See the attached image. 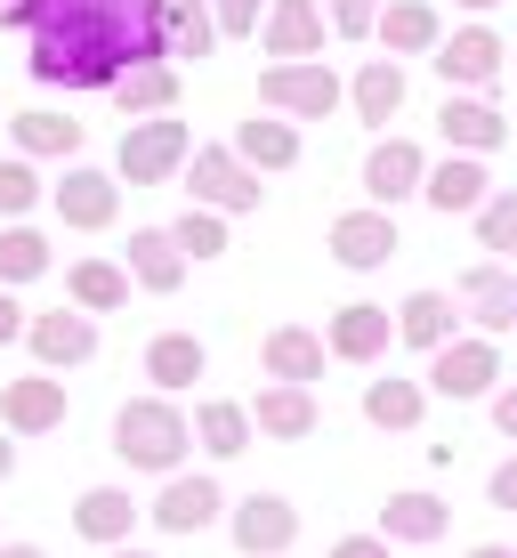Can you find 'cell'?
<instances>
[{"label":"cell","instance_id":"6da1fadb","mask_svg":"<svg viewBox=\"0 0 517 558\" xmlns=\"http://www.w3.org/2000/svg\"><path fill=\"white\" fill-rule=\"evenodd\" d=\"M162 57V0H41L33 16V82L113 89L130 65Z\"/></svg>","mask_w":517,"mask_h":558},{"label":"cell","instance_id":"7a4b0ae2","mask_svg":"<svg viewBox=\"0 0 517 558\" xmlns=\"http://www.w3.org/2000/svg\"><path fill=\"white\" fill-rule=\"evenodd\" d=\"M113 453L146 477H179V461L195 453V421L170 405V397H130L113 413Z\"/></svg>","mask_w":517,"mask_h":558},{"label":"cell","instance_id":"3957f363","mask_svg":"<svg viewBox=\"0 0 517 558\" xmlns=\"http://www.w3.org/2000/svg\"><path fill=\"white\" fill-rule=\"evenodd\" d=\"M186 162H195V130H186L179 113L130 122V130H122V146H113V179H122V186H170Z\"/></svg>","mask_w":517,"mask_h":558},{"label":"cell","instance_id":"277c9868","mask_svg":"<svg viewBox=\"0 0 517 558\" xmlns=\"http://www.w3.org/2000/svg\"><path fill=\"white\" fill-rule=\"evenodd\" d=\"M340 98H348V82H340L323 57H308V65H267L259 73V106L283 113V122H323V113H340Z\"/></svg>","mask_w":517,"mask_h":558},{"label":"cell","instance_id":"5b68a950","mask_svg":"<svg viewBox=\"0 0 517 558\" xmlns=\"http://www.w3.org/2000/svg\"><path fill=\"white\" fill-rule=\"evenodd\" d=\"M186 195H195V210H219V219L235 210V219H243V210L267 203V186H259V170L243 162L235 146H195V162H186Z\"/></svg>","mask_w":517,"mask_h":558},{"label":"cell","instance_id":"8992f818","mask_svg":"<svg viewBox=\"0 0 517 558\" xmlns=\"http://www.w3.org/2000/svg\"><path fill=\"white\" fill-rule=\"evenodd\" d=\"M429 65L445 73V89H469V98H485V89L502 82V65H509V41L485 25V16H469L461 33H445V49H436Z\"/></svg>","mask_w":517,"mask_h":558},{"label":"cell","instance_id":"52a82bcc","mask_svg":"<svg viewBox=\"0 0 517 558\" xmlns=\"http://www.w3.org/2000/svg\"><path fill=\"white\" fill-rule=\"evenodd\" d=\"M493 380H502V349H493L485 332H461L453 349L429 356V389L453 397V405H469V397H493Z\"/></svg>","mask_w":517,"mask_h":558},{"label":"cell","instance_id":"ba28073f","mask_svg":"<svg viewBox=\"0 0 517 558\" xmlns=\"http://www.w3.org/2000/svg\"><path fill=\"white\" fill-rule=\"evenodd\" d=\"M436 138H445L453 154H477V162H485V154H502L509 138H517V122L493 98H469V89H453L445 106H436Z\"/></svg>","mask_w":517,"mask_h":558},{"label":"cell","instance_id":"9c48e42d","mask_svg":"<svg viewBox=\"0 0 517 558\" xmlns=\"http://www.w3.org/2000/svg\"><path fill=\"white\" fill-rule=\"evenodd\" d=\"M49 203H57V219H65L73 235H106V227L122 219V179H106V170L73 162L65 179L49 186Z\"/></svg>","mask_w":517,"mask_h":558},{"label":"cell","instance_id":"30bf717a","mask_svg":"<svg viewBox=\"0 0 517 558\" xmlns=\"http://www.w3.org/2000/svg\"><path fill=\"white\" fill-rule=\"evenodd\" d=\"M0 429H9V437H49V429H65V380H57V373L0 380Z\"/></svg>","mask_w":517,"mask_h":558},{"label":"cell","instance_id":"8fae6325","mask_svg":"<svg viewBox=\"0 0 517 558\" xmlns=\"http://www.w3.org/2000/svg\"><path fill=\"white\" fill-rule=\"evenodd\" d=\"M25 349L41 356V373H73V364L98 356V316H82V307H49V316L25 324Z\"/></svg>","mask_w":517,"mask_h":558},{"label":"cell","instance_id":"7c38bea8","mask_svg":"<svg viewBox=\"0 0 517 558\" xmlns=\"http://www.w3.org/2000/svg\"><path fill=\"white\" fill-rule=\"evenodd\" d=\"M323 340H332L340 364H380L396 349V307H372V300H348L332 307V324H323Z\"/></svg>","mask_w":517,"mask_h":558},{"label":"cell","instance_id":"4fadbf2b","mask_svg":"<svg viewBox=\"0 0 517 558\" xmlns=\"http://www.w3.org/2000/svg\"><path fill=\"white\" fill-rule=\"evenodd\" d=\"M226 526H235V550L243 558H283V550L299 543V510L283 502V494H243Z\"/></svg>","mask_w":517,"mask_h":558},{"label":"cell","instance_id":"5bb4252c","mask_svg":"<svg viewBox=\"0 0 517 558\" xmlns=\"http://www.w3.org/2000/svg\"><path fill=\"white\" fill-rule=\"evenodd\" d=\"M420 186H429V154L413 138H380L364 154V195H372V210H396L405 195H420Z\"/></svg>","mask_w":517,"mask_h":558},{"label":"cell","instance_id":"9a60e30c","mask_svg":"<svg viewBox=\"0 0 517 558\" xmlns=\"http://www.w3.org/2000/svg\"><path fill=\"white\" fill-rule=\"evenodd\" d=\"M323 0H275L259 25V49L275 57V65H308V57H323Z\"/></svg>","mask_w":517,"mask_h":558},{"label":"cell","instance_id":"2e32d148","mask_svg":"<svg viewBox=\"0 0 517 558\" xmlns=\"http://www.w3.org/2000/svg\"><path fill=\"white\" fill-rule=\"evenodd\" d=\"M219 510H226V494H219V477H162V494H155V510H146V518H155V526L162 534H202V526H219Z\"/></svg>","mask_w":517,"mask_h":558},{"label":"cell","instance_id":"e0dca14e","mask_svg":"<svg viewBox=\"0 0 517 558\" xmlns=\"http://www.w3.org/2000/svg\"><path fill=\"white\" fill-rule=\"evenodd\" d=\"M323 243H332V259H340V267L372 276V267H389V259H396V219H389V210H340Z\"/></svg>","mask_w":517,"mask_h":558},{"label":"cell","instance_id":"ac0fdd59","mask_svg":"<svg viewBox=\"0 0 517 558\" xmlns=\"http://www.w3.org/2000/svg\"><path fill=\"white\" fill-rule=\"evenodd\" d=\"M461 307H469V324L485 340H502V332H517V276L502 259H477L469 276H461Z\"/></svg>","mask_w":517,"mask_h":558},{"label":"cell","instance_id":"d6986e66","mask_svg":"<svg viewBox=\"0 0 517 558\" xmlns=\"http://www.w3.org/2000/svg\"><path fill=\"white\" fill-rule=\"evenodd\" d=\"M323 356H332V340L308 332V324H275V332L259 340L267 380H292V389H316V380H323Z\"/></svg>","mask_w":517,"mask_h":558},{"label":"cell","instance_id":"ffe728a7","mask_svg":"<svg viewBox=\"0 0 517 558\" xmlns=\"http://www.w3.org/2000/svg\"><path fill=\"white\" fill-rule=\"evenodd\" d=\"M380 49L405 65V57H436L445 49V16H436V0H389L380 9Z\"/></svg>","mask_w":517,"mask_h":558},{"label":"cell","instance_id":"44dd1931","mask_svg":"<svg viewBox=\"0 0 517 558\" xmlns=\"http://www.w3.org/2000/svg\"><path fill=\"white\" fill-rule=\"evenodd\" d=\"M396 340L420 349V356L453 349V340H461V300H453V292H413L405 307H396Z\"/></svg>","mask_w":517,"mask_h":558},{"label":"cell","instance_id":"7402d4cb","mask_svg":"<svg viewBox=\"0 0 517 558\" xmlns=\"http://www.w3.org/2000/svg\"><path fill=\"white\" fill-rule=\"evenodd\" d=\"M251 421L259 437H275V446H299V437H316V389H292V380H267V389L251 397Z\"/></svg>","mask_w":517,"mask_h":558},{"label":"cell","instance_id":"603a6c76","mask_svg":"<svg viewBox=\"0 0 517 558\" xmlns=\"http://www.w3.org/2000/svg\"><path fill=\"white\" fill-rule=\"evenodd\" d=\"M420 195H429V210H485L493 203V179H485V162H477V154H445V162H429V186H420Z\"/></svg>","mask_w":517,"mask_h":558},{"label":"cell","instance_id":"cb8c5ba5","mask_svg":"<svg viewBox=\"0 0 517 558\" xmlns=\"http://www.w3.org/2000/svg\"><path fill=\"white\" fill-rule=\"evenodd\" d=\"M138 518H146V510L130 502L122 486H89L82 502H73V534H82V543H98V550H122Z\"/></svg>","mask_w":517,"mask_h":558},{"label":"cell","instance_id":"d4e9b609","mask_svg":"<svg viewBox=\"0 0 517 558\" xmlns=\"http://www.w3.org/2000/svg\"><path fill=\"white\" fill-rule=\"evenodd\" d=\"M122 267H130V283H138V292H179V283H186V252H179V235H170V227H138Z\"/></svg>","mask_w":517,"mask_h":558},{"label":"cell","instance_id":"484cf974","mask_svg":"<svg viewBox=\"0 0 517 558\" xmlns=\"http://www.w3.org/2000/svg\"><path fill=\"white\" fill-rule=\"evenodd\" d=\"M251 437H259L251 405H235V397H202V405H195V446H202L210 461H235V453H251Z\"/></svg>","mask_w":517,"mask_h":558},{"label":"cell","instance_id":"4316f807","mask_svg":"<svg viewBox=\"0 0 517 558\" xmlns=\"http://www.w3.org/2000/svg\"><path fill=\"white\" fill-rule=\"evenodd\" d=\"M235 154L259 170H299V122H283V113H251V122H235Z\"/></svg>","mask_w":517,"mask_h":558},{"label":"cell","instance_id":"83f0119b","mask_svg":"<svg viewBox=\"0 0 517 558\" xmlns=\"http://www.w3.org/2000/svg\"><path fill=\"white\" fill-rule=\"evenodd\" d=\"M348 106H356V122H396L405 113V65L396 57H364L356 65V82H348Z\"/></svg>","mask_w":517,"mask_h":558},{"label":"cell","instance_id":"f1b7e54d","mask_svg":"<svg viewBox=\"0 0 517 558\" xmlns=\"http://www.w3.org/2000/svg\"><path fill=\"white\" fill-rule=\"evenodd\" d=\"M9 138H16L25 162H73V154H82V122H73V113L33 106V113H16V122H9Z\"/></svg>","mask_w":517,"mask_h":558},{"label":"cell","instance_id":"f546056e","mask_svg":"<svg viewBox=\"0 0 517 558\" xmlns=\"http://www.w3.org/2000/svg\"><path fill=\"white\" fill-rule=\"evenodd\" d=\"M113 106L130 113V122H155V113H179V65L155 57V65H130L122 82H113Z\"/></svg>","mask_w":517,"mask_h":558},{"label":"cell","instance_id":"4dcf8cb0","mask_svg":"<svg viewBox=\"0 0 517 558\" xmlns=\"http://www.w3.org/2000/svg\"><path fill=\"white\" fill-rule=\"evenodd\" d=\"M445 526H453V510L436 502V494H420V486L380 502V534H389V543H445Z\"/></svg>","mask_w":517,"mask_h":558},{"label":"cell","instance_id":"1f68e13d","mask_svg":"<svg viewBox=\"0 0 517 558\" xmlns=\"http://www.w3.org/2000/svg\"><path fill=\"white\" fill-rule=\"evenodd\" d=\"M202 340L195 332H155L146 340V380H155V397H179V389H195L202 380Z\"/></svg>","mask_w":517,"mask_h":558},{"label":"cell","instance_id":"d6a6232c","mask_svg":"<svg viewBox=\"0 0 517 558\" xmlns=\"http://www.w3.org/2000/svg\"><path fill=\"white\" fill-rule=\"evenodd\" d=\"M65 292L82 316H113V307H130V267L122 259H73L65 267Z\"/></svg>","mask_w":517,"mask_h":558},{"label":"cell","instance_id":"836d02e7","mask_svg":"<svg viewBox=\"0 0 517 558\" xmlns=\"http://www.w3.org/2000/svg\"><path fill=\"white\" fill-rule=\"evenodd\" d=\"M219 49V16H210V0H162V57L179 65V57H210Z\"/></svg>","mask_w":517,"mask_h":558},{"label":"cell","instance_id":"e575fe53","mask_svg":"<svg viewBox=\"0 0 517 558\" xmlns=\"http://www.w3.org/2000/svg\"><path fill=\"white\" fill-rule=\"evenodd\" d=\"M420 413H429V389L420 380H364V421L372 429H420Z\"/></svg>","mask_w":517,"mask_h":558},{"label":"cell","instance_id":"d590c367","mask_svg":"<svg viewBox=\"0 0 517 558\" xmlns=\"http://www.w3.org/2000/svg\"><path fill=\"white\" fill-rule=\"evenodd\" d=\"M41 276H49V235H41V227H25V219L0 227V283L16 292V283H41Z\"/></svg>","mask_w":517,"mask_h":558},{"label":"cell","instance_id":"8d00e7d4","mask_svg":"<svg viewBox=\"0 0 517 558\" xmlns=\"http://www.w3.org/2000/svg\"><path fill=\"white\" fill-rule=\"evenodd\" d=\"M477 243H485L493 259H509V252H517V186H502V195L477 210Z\"/></svg>","mask_w":517,"mask_h":558},{"label":"cell","instance_id":"74e56055","mask_svg":"<svg viewBox=\"0 0 517 558\" xmlns=\"http://www.w3.org/2000/svg\"><path fill=\"white\" fill-rule=\"evenodd\" d=\"M33 203H41V170H33L25 154H9V162H0V219L16 227V219L33 210Z\"/></svg>","mask_w":517,"mask_h":558},{"label":"cell","instance_id":"f35d334b","mask_svg":"<svg viewBox=\"0 0 517 558\" xmlns=\"http://www.w3.org/2000/svg\"><path fill=\"white\" fill-rule=\"evenodd\" d=\"M170 235H179L186 259H219V252H226V219H219V210H186Z\"/></svg>","mask_w":517,"mask_h":558},{"label":"cell","instance_id":"ab89813d","mask_svg":"<svg viewBox=\"0 0 517 558\" xmlns=\"http://www.w3.org/2000/svg\"><path fill=\"white\" fill-rule=\"evenodd\" d=\"M267 9H275V0H210V16H219V41H259Z\"/></svg>","mask_w":517,"mask_h":558},{"label":"cell","instance_id":"60d3db41","mask_svg":"<svg viewBox=\"0 0 517 558\" xmlns=\"http://www.w3.org/2000/svg\"><path fill=\"white\" fill-rule=\"evenodd\" d=\"M380 9H389V0H323L332 33H348V41H364V33H380Z\"/></svg>","mask_w":517,"mask_h":558},{"label":"cell","instance_id":"b9f144b4","mask_svg":"<svg viewBox=\"0 0 517 558\" xmlns=\"http://www.w3.org/2000/svg\"><path fill=\"white\" fill-rule=\"evenodd\" d=\"M332 558H396V543H389V534H340Z\"/></svg>","mask_w":517,"mask_h":558},{"label":"cell","instance_id":"7bdbcfd3","mask_svg":"<svg viewBox=\"0 0 517 558\" xmlns=\"http://www.w3.org/2000/svg\"><path fill=\"white\" fill-rule=\"evenodd\" d=\"M485 502H493V510H517V453H509L502 470L485 477Z\"/></svg>","mask_w":517,"mask_h":558},{"label":"cell","instance_id":"ee69618b","mask_svg":"<svg viewBox=\"0 0 517 558\" xmlns=\"http://www.w3.org/2000/svg\"><path fill=\"white\" fill-rule=\"evenodd\" d=\"M25 307H16V292H9V283H0V349H9V340H25Z\"/></svg>","mask_w":517,"mask_h":558},{"label":"cell","instance_id":"f6af8a7d","mask_svg":"<svg viewBox=\"0 0 517 558\" xmlns=\"http://www.w3.org/2000/svg\"><path fill=\"white\" fill-rule=\"evenodd\" d=\"M493 429L517 446V380H509V389H493Z\"/></svg>","mask_w":517,"mask_h":558},{"label":"cell","instance_id":"bcb514c9","mask_svg":"<svg viewBox=\"0 0 517 558\" xmlns=\"http://www.w3.org/2000/svg\"><path fill=\"white\" fill-rule=\"evenodd\" d=\"M41 16V0H0V25H33Z\"/></svg>","mask_w":517,"mask_h":558},{"label":"cell","instance_id":"7dc6e473","mask_svg":"<svg viewBox=\"0 0 517 558\" xmlns=\"http://www.w3.org/2000/svg\"><path fill=\"white\" fill-rule=\"evenodd\" d=\"M0 558H49L41 543H0Z\"/></svg>","mask_w":517,"mask_h":558},{"label":"cell","instance_id":"c3c4849f","mask_svg":"<svg viewBox=\"0 0 517 558\" xmlns=\"http://www.w3.org/2000/svg\"><path fill=\"white\" fill-rule=\"evenodd\" d=\"M9 477H16V446L0 437V486H9Z\"/></svg>","mask_w":517,"mask_h":558},{"label":"cell","instance_id":"681fc988","mask_svg":"<svg viewBox=\"0 0 517 558\" xmlns=\"http://www.w3.org/2000/svg\"><path fill=\"white\" fill-rule=\"evenodd\" d=\"M469 558H517V550H509V543H477Z\"/></svg>","mask_w":517,"mask_h":558},{"label":"cell","instance_id":"f907efd6","mask_svg":"<svg viewBox=\"0 0 517 558\" xmlns=\"http://www.w3.org/2000/svg\"><path fill=\"white\" fill-rule=\"evenodd\" d=\"M453 9H469V16H493V9H502V0H453Z\"/></svg>","mask_w":517,"mask_h":558},{"label":"cell","instance_id":"816d5d0a","mask_svg":"<svg viewBox=\"0 0 517 558\" xmlns=\"http://www.w3.org/2000/svg\"><path fill=\"white\" fill-rule=\"evenodd\" d=\"M106 558H155V550H130V543H122V550H106Z\"/></svg>","mask_w":517,"mask_h":558},{"label":"cell","instance_id":"f5cc1de1","mask_svg":"<svg viewBox=\"0 0 517 558\" xmlns=\"http://www.w3.org/2000/svg\"><path fill=\"white\" fill-rule=\"evenodd\" d=\"M509 65H517V49H509Z\"/></svg>","mask_w":517,"mask_h":558}]
</instances>
